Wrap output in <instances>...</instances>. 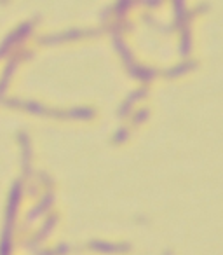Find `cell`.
Wrapping results in <instances>:
<instances>
[{
    "label": "cell",
    "mask_w": 223,
    "mask_h": 255,
    "mask_svg": "<svg viewBox=\"0 0 223 255\" xmlns=\"http://www.w3.org/2000/svg\"><path fill=\"white\" fill-rule=\"evenodd\" d=\"M19 196H21V184H19V182H14L11 196H9L4 234H2V241H0V255H9V252H11V227H12V218H14V215H16V208H18Z\"/></svg>",
    "instance_id": "1"
},
{
    "label": "cell",
    "mask_w": 223,
    "mask_h": 255,
    "mask_svg": "<svg viewBox=\"0 0 223 255\" xmlns=\"http://www.w3.org/2000/svg\"><path fill=\"white\" fill-rule=\"evenodd\" d=\"M32 26H33V23H25V25H21L19 26L16 32H12L11 35H9L7 39L4 41V44L0 46V56H4L5 52L9 51V48H11L12 44H16L18 41H21V39H25L26 35L30 34V30H32Z\"/></svg>",
    "instance_id": "2"
},
{
    "label": "cell",
    "mask_w": 223,
    "mask_h": 255,
    "mask_svg": "<svg viewBox=\"0 0 223 255\" xmlns=\"http://www.w3.org/2000/svg\"><path fill=\"white\" fill-rule=\"evenodd\" d=\"M51 201H52V194H51V193H47V194H45L44 200L41 201V204H37V206L33 208V210L30 211L28 215H26V224H32V222L35 220V218L39 217V215L44 213V211L47 210L49 206H51Z\"/></svg>",
    "instance_id": "3"
},
{
    "label": "cell",
    "mask_w": 223,
    "mask_h": 255,
    "mask_svg": "<svg viewBox=\"0 0 223 255\" xmlns=\"http://www.w3.org/2000/svg\"><path fill=\"white\" fill-rule=\"evenodd\" d=\"M145 95H146V88L136 89L134 93H131V95H129L128 100H126L124 103L121 105V108H119V115H121V117H124V115L129 112V108H131V103H133V102L139 100V98H143V97H145Z\"/></svg>",
    "instance_id": "4"
},
{
    "label": "cell",
    "mask_w": 223,
    "mask_h": 255,
    "mask_svg": "<svg viewBox=\"0 0 223 255\" xmlns=\"http://www.w3.org/2000/svg\"><path fill=\"white\" fill-rule=\"evenodd\" d=\"M91 248L99 252H105V254H110V252H124L128 250V245H114V243H103V241H92Z\"/></svg>",
    "instance_id": "5"
},
{
    "label": "cell",
    "mask_w": 223,
    "mask_h": 255,
    "mask_svg": "<svg viewBox=\"0 0 223 255\" xmlns=\"http://www.w3.org/2000/svg\"><path fill=\"white\" fill-rule=\"evenodd\" d=\"M94 115V112L88 107H77L72 110L63 112V117H75V119H91Z\"/></svg>",
    "instance_id": "6"
},
{
    "label": "cell",
    "mask_w": 223,
    "mask_h": 255,
    "mask_svg": "<svg viewBox=\"0 0 223 255\" xmlns=\"http://www.w3.org/2000/svg\"><path fill=\"white\" fill-rule=\"evenodd\" d=\"M129 72H131L134 79H143V81H150V79L155 75V70H152V68H145V67H138V65L129 67Z\"/></svg>",
    "instance_id": "7"
},
{
    "label": "cell",
    "mask_w": 223,
    "mask_h": 255,
    "mask_svg": "<svg viewBox=\"0 0 223 255\" xmlns=\"http://www.w3.org/2000/svg\"><path fill=\"white\" fill-rule=\"evenodd\" d=\"M114 44H115V48H117V51L122 54V58H124L126 65H128V67H133V58H131V52L128 51V48H126V44L121 41V37H119V35H114Z\"/></svg>",
    "instance_id": "8"
},
{
    "label": "cell",
    "mask_w": 223,
    "mask_h": 255,
    "mask_svg": "<svg viewBox=\"0 0 223 255\" xmlns=\"http://www.w3.org/2000/svg\"><path fill=\"white\" fill-rule=\"evenodd\" d=\"M16 102H18V103H21L26 110L33 112V114H51V110H47L44 105L35 103V102H19V100H16Z\"/></svg>",
    "instance_id": "9"
},
{
    "label": "cell",
    "mask_w": 223,
    "mask_h": 255,
    "mask_svg": "<svg viewBox=\"0 0 223 255\" xmlns=\"http://www.w3.org/2000/svg\"><path fill=\"white\" fill-rule=\"evenodd\" d=\"M194 65H195L194 61L181 63V65H178V67L171 68V70H166V75H168V77H176V75H179V74H185V72H188L192 67H194Z\"/></svg>",
    "instance_id": "10"
},
{
    "label": "cell",
    "mask_w": 223,
    "mask_h": 255,
    "mask_svg": "<svg viewBox=\"0 0 223 255\" xmlns=\"http://www.w3.org/2000/svg\"><path fill=\"white\" fill-rule=\"evenodd\" d=\"M188 52H190V32H188V28H185L181 37V44H179V54L185 56Z\"/></svg>",
    "instance_id": "11"
},
{
    "label": "cell",
    "mask_w": 223,
    "mask_h": 255,
    "mask_svg": "<svg viewBox=\"0 0 223 255\" xmlns=\"http://www.w3.org/2000/svg\"><path fill=\"white\" fill-rule=\"evenodd\" d=\"M54 222H56V217H51V218H49L47 224H45V227H44V233H39V234H37V238L32 241V243L28 245V247H30V248H35V243H37V241L44 240V238L49 234V229H51V227H52V224H54Z\"/></svg>",
    "instance_id": "12"
},
{
    "label": "cell",
    "mask_w": 223,
    "mask_h": 255,
    "mask_svg": "<svg viewBox=\"0 0 223 255\" xmlns=\"http://www.w3.org/2000/svg\"><path fill=\"white\" fill-rule=\"evenodd\" d=\"M126 138H128V130H124V128H122V130H119L117 135L114 137V142H117V144H119V142H124Z\"/></svg>",
    "instance_id": "13"
},
{
    "label": "cell",
    "mask_w": 223,
    "mask_h": 255,
    "mask_svg": "<svg viewBox=\"0 0 223 255\" xmlns=\"http://www.w3.org/2000/svg\"><path fill=\"white\" fill-rule=\"evenodd\" d=\"M148 115V110H139V112H136V115H134V122H139V121H145V117Z\"/></svg>",
    "instance_id": "14"
}]
</instances>
